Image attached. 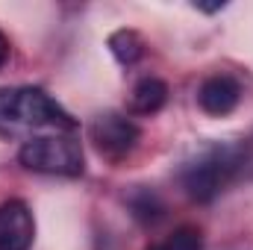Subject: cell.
<instances>
[{"mask_svg":"<svg viewBox=\"0 0 253 250\" xmlns=\"http://www.w3.org/2000/svg\"><path fill=\"white\" fill-rule=\"evenodd\" d=\"M74 132L77 121L42 88H0V135L18 138L30 132ZM24 138V141H27Z\"/></svg>","mask_w":253,"mask_h":250,"instance_id":"obj_1","label":"cell"},{"mask_svg":"<svg viewBox=\"0 0 253 250\" xmlns=\"http://www.w3.org/2000/svg\"><path fill=\"white\" fill-rule=\"evenodd\" d=\"M18 162L27 171L50 174V177H83L85 171L83 147L74 138V132L30 135L18 150Z\"/></svg>","mask_w":253,"mask_h":250,"instance_id":"obj_2","label":"cell"},{"mask_svg":"<svg viewBox=\"0 0 253 250\" xmlns=\"http://www.w3.org/2000/svg\"><path fill=\"white\" fill-rule=\"evenodd\" d=\"M239 171V150L236 147H209L194 162L183 168V188L191 200L209 203L215 200Z\"/></svg>","mask_w":253,"mask_h":250,"instance_id":"obj_3","label":"cell"},{"mask_svg":"<svg viewBox=\"0 0 253 250\" xmlns=\"http://www.w3.org/2000/svg\"><path fill=\"white\" fill-rule=\"evenodd\" d=\"M88 135H91V141H94V147H97V153L103 159L121 162V159H126L135 150V144L141 138V129H138L135 121H129L126 115L103 112V115H97L91 121Z\"/></svg>","mask_w":253,"mask_h":250,"instance_id":"obj_4","label":"cell"},{"mask_svg":"<svg viewBox=\"0 0 253 250\" xmlns=\"http://www.w3.org/2000/svg\"><path fill=\"white\" fill-rule=\"evenodd\" d=\"M36 239V218L24 200L0 203V250H30Z\"/></svg>","mask_w":253,"mask_h":250,"instance_id":"obj_5","label":"cell"},{"mask_svg":"<svg viewBox=\"0 0 253 250\" xmlns=\"http://www.w3.org/2000/svg\"><path fill=\"white\" fill-rule=\"evenodd\" d=\"M239 100H242V85H239V80L230 77V74H212V77H206V80L200 83V88H197V103H200V109H203L206 115H215V118L230 115V112L239 106Z\"/></svg>","mask_w":253,"mask_h":250,"instance_id":"obj_6","label":"cell"},{"mask_svg":"<svg viewBox=\"0 0 253 250\" xmlns=\"http://www.w3.org/2000/svg\"><path fill=\"white\" fill-rule=\"evenodd\" d=\"M168 100V85L159 77H144L135 83L132 94H129V112L135 115H153L165 106Z\"/></svg>","mask_w":253,"mask_h":250,"instance_id":"obj_7","label":"cell"},{"mask_svg":"<svg viewBox=\"0 0 253 250\" xmlns=\"http://www.w3.org/2000/svg\"><path fill=\"white\" fill-rule=\"evenodd\" d=\"M109 50L121 65H135L144 56V39L135 30H115L109 36Z\"/></svg>","mask_w":253,"mask_h":250,"instance_id":"obj_8","label":"cell"},{"mask_svg":"<svg viewBox=\"0 0 253 250\" xmlns=\"http://www.w3.org/2000/svg\"><path fill=\"white\" fill-rule=\"evenodd\" d=\"M129 209H132V215H135L141 224H156V221L162 218V212H165L162 200H159L153 191H147V188H141V191H135V194L129 197Z\"/></svg>","mask_w":253,"mask_h":250,"instance_id":"obj_9","label":"cell"},{"mask_svg":"<svg viewBox=\"0 0 253 250\" xmlns=\"http://www.w3.org/2000/svg\"><path fill=\"white\" fill-rule=\"evenodd\" d=\"M165 250H203V236L194 227H180L168 236V242L162 245Z\"/></svg>","mask_w":253,"mask_h":250,"instance_id":"obj_10","label":"cell"},{"mask_svg":"<svg viewBox=\"0 0 253 250\" xmlns=\"http://www.w3.org/2000/svg\"><path fill=\"white\" fill-rule=\"evenodd\" d=\"M6 59H9V39H6L3 30H0V68L6 65Z\"/></svg>","mask_w":253,"mask_h":250,"instance_id":"obj_11","label":"cell"},{"mask_svg":"<svg viewBox=\"0 0 253 250\" xmlns=\"http://www.w3.org/2000/svg\"><path fill=\"white\" fill-rule=\"evenodd\" d=\"M227 3H212V6H203V3H194V9H200V12H221Z\"/></svg>","mask_w":253,"mask_h":250,"instance_id":"obj_12","label":"cell"},{"mask_svg":"<svg viewBox=\"0 0 253 250\" xmlns=\"http://www.w3.org/2000/svg\"><path fill=\"white\" fill-rule=\"evenodd\" d=\"M147 250H165V248L162 245H153V248H147Z\"/></svg>","mask_w":253,"mask_h":250,"instance_id":"obj_13","label":"cell"}]
</instances>
